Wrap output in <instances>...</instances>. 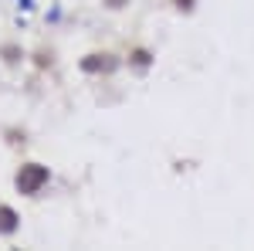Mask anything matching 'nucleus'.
I'll list each match as a JSON object with an SVG mask.
<instances>
[{
    "mask_svg": "<svg viewBox=\"0 0 254 251\" xmlns=\"http://www.w3.org/2000/svg\"><path fill=\"white\" fill-rule=\"evenodd\" d=\"M102 3H105V7H109V10H122V7H126V3H129V0H102Z\"/></svg>",
    "mask_w": 254,
    "mask_h": 251,
    "instance_id": "obj_8",
    "label": "nucleus"
},
{
    "mask_svg": "<svg viewBox=\"0 0 254 251\" xmlns=\"http://www.w3.org/2000/svg\"><path fill=\"white\" fill-rule=\"evenodd\" d=\"M156 61V55L146 48V44H136V48H129V68L132 72H149V65Z\"/></svg>",
    "mask_w": 254,
    "mask_h": 251,
    "instance_id": "obj_4",
    "label": "nucleus"
},
{
    "mask_svg": "<svg viewBox=\"0 0 254 251\" xmlns=\"http://www.w3.org/2000/svg\"><path fill=\"white\" fill-rule=\"evenodd\" d=\"M51 183V170L41 163V160H24L17 170H14V190L20 197H41Z\"/></svg>",
    "mask_w": 254,
    "mask_h": 251,
    "instance_id": "obj_1",
    "label": "nucleus"
},
{
    "mask_svg": "<svg viewBox=\"0 0 254 251\" xmlns=\"http://www.w3.org/2000/svg\"><path fill=\"white\" fill-rule=\"evenodd\" d=\"M55 65V51L51 48H41L38 51V68H51Z\"/></svg>",
    "mask_w": 254,
    "mask_h": 251,
    "instance_id": "obj_6",
    "label": "nucleus"
},
{
    "mask_svg": "<svg viewBox=\"0 0 254 251\" xmlns=\"http://www.w3.org/2000/svg\"><path fill=\"white\" fill-rule=\"evenodd\" d=\"M173 7H176V10H180V14H193L196 0H173Z\"/></svg>",
    "mask_w": 254,
    "mask_h": 251,
    "instance_id": "obj_7",
    "label": "nucleus"
},
{
    "mask_svg": "<svg viewBox=\"0 0 254 251\" xmlns=\"http://www.w3.org/2000/svg\"><path fill=\"white\" fill-rule=\"evenodd\" d=\"M17 231H20V214L7 200H0V238H14Z\"/></svg>",
    "mask_w": 254,
    "mask_h": 251,
    "instance_id": "obj_3",
    "label": "nucleus"
},
{
    "mask_svg": "<svg viewBox=\"0 0 254 251\" xmlns=\"http://www.w3.org/2000/svg\"><path fill=\"white\" fill-rule=\"evenodd\" d=\"M0 58H3V65H10V68H14V65L24 61V48L14 44V41H3V44H0Z\"/></svg>",
    "mask_w": 254,
    "mask_h": 251,
    "instance_id": "obj_5",
    "label": "nucleus"
},
{
    "mask_svg": "<svg viewBox=\"0 0 254 251\" xmlns=\"http://www.w3.org/2000/svg\"><path fill=\"white\" fill-rule=\"evenodd\" d=\"M78 68H81V75H88V78H109L122 68V58L116 51H88V55L78 58Z\"/></svg>",
    "mask_w": 254,
    "mask_h": 251,
    "instance_id": "obj_2",
    "label": "nucleus"
}]
</instances>
